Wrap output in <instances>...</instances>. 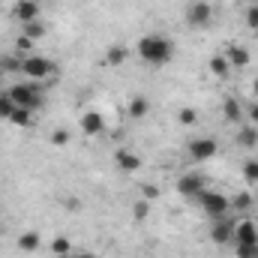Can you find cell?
Instances as JSON below:
<instances>
[{"label": "cell", "instance_id": "cell-30", "mask_svg": "<svg viewBox=\"0 0 258 258\" xmlns=\"http://www.w3.org/2000/svg\"><path fill=\"white\" fill-rule=\"evenodd\" d=\"M141 192H144V198H147V201H153V198H159V186L144 183V186H141Z\"/></svg>", "mask_w": 258, "mask_h": 258}, {"label": "cell", "instance_id": "cell-5", "mask_svg": "<svg viewBox=\"0 0 258 258\" xmlns=\"http://www.w3.org/2000/svg\"><path fill=\"white\" fill-rule=\"evenodd\" d=\"M186 150H189V156H192L195 162H207V159H213L219 153V141L210 138V135H201V138H192L189 141Z\"/></svg>", "mask_w": 258, "mask_h": 258}, {"label": "cell", "instance_id": "cell-21", "mask_svg": "<svg viewBox=\"0 0 258 258\" xmlns=\"http://www.w3.org/2000/svg\"><path fill=\"white\" fill-rule=\"evenodd\" d=\"M15 108H18V105L12 102V96H9V90H0V120H9Z\"/></svg>", "mask_w": 258, "mask_h": 258}, {"label": "cell", "instance_id": "cell-27", "mask_svg": "<svg viewBox=\"0 0 258 258\" xmlns=\"http://www.w3.org/2000/svg\"><path fill=\"white\" fill-rule=\"evenodd\" d=\"M243 21H246V27H249V30H255V33H258V3H255V6H246Z\"/></svg>", "mask_w": 258, "mask_h": 258}, {"label": "cell", "instance_id": "cell-22", "mask_svg": "<svg viewBox=\"0 0 258 258\" xmlns=\"http://www.w3.org/2000/svg\"><path fill=\"white\" fill-rule=\"evenodd\" d=\"M9 123H15V126H30V123H33V111H30V108H15L12 117H9Z\"/></svg>", "mask_w": 258, "mask_h": 258}, {"label": "cell", "instance_id": "cell-1", "mask_svg": "<svg viewBox=\"0 0 258 258\" xmlns=\"http://www.w3.org/2000/svg\"><path fill=\"white\" fill-rule=\"evenodd\" d=\"M174 42L168 39V36H162V33H144L141 39H138V45H135V54H138V60L147 66H165L174 60Z\"/></svg>", "mask_w": 258, "mask_h": 258}, {"label": "cell", "instance_id": "cell-23", "mask_svg": "<svg viewBox=\"0 0 258 258\" xmlns=\"http://www.w3.org/2000/svg\"><path fill=\"white\" fill-rule=\"evenodd\" d=\"M177 123H183V126H195V123H198V114H195V108H189V105L177 108Z\"/></svg>", "mask_w": 258, "mask_h": 258}, {"label": "cell", "instance_id": "cell-16", "mask_svg": "<svg viewBox=\"0 0 258 258\" xmlns=\"http://www.w3.org/2000/svg\"><path fill=\"white\" fill-rule=\"evenodd\" d=\"M150 114V99L147 96H132L129 99V117L132 120H141V117H147Z\"/></svg>", "mask_w": 258, "mask_h": 258}, {"label": "cell", "instance_id": "cell-38", "mask_svg": "<svg viewBox=\"0 0 258 258\" xmlns=\"http://www.w3.org/2000/svg\"><path fill=\"white\" fill-rule=\"evenodd\" d=\"M249 258H258V255H249Z\"/></svg>", "mask_w": 258, "mask_h": 258}, {"label": "cell", "instance_id": "cell-20", "mask_svg": "<svg viewBox=\"0 0 258 258\" xmlns=\"http://www.w3.org/2000/svg\"><path fill=\"white\" fill-rule=\"evenodd\" d=\"M126 57H129V51L123 48V45H114V48H108V51H105V63H108V66H120Z\"/></svg>", "mask_w": 258, "mask_h": 258}, {"label": "cell", "instance_id": "cell-36", "mask_svg": "<svg viewBox=\"0 0 258 258\" xmlns=\"http://www.w3.org/2000/svg\"><path fill=\"white\" fill-rule=\"evenodd\" d=\"M0 84H3V69H0Z\"/></svg>", "mask_w": 258, "mask_h": 258}, {"label": "cell", "instance_id": "cell-8", "mask_svg": "<svg viewBox=\"0 0 258 258\" xmlns=\"http://www.w3.org/2000/svg\"><path fill=\"white\" fill-rule=\"evenodd\" d=\"M204 189H207V183H204V177L198 171H189V174H183L177 180V192L183 195V198H198Z\"/></svg>", "mask_w": 258, "mask_h": 258}, {"label": "cell", "instance_id": "cell-28", "mask_svg": "<svg viewBox=\"0 0 258 258\" xmlns=\"http://www.w3.org/2000/svg\"><path fill=\"white\" fill-rule=\"evenodd\" d=\"M150 204H153V201H147V198L135 204V210H132V213H135V219H138V222H141V219H147V213H150Z\"/></svg>", "mask_w": 258, "mask_h": 258}, {"label": "cell", "instance_id": "cell-14", "mask_svg": "<svg viewBox=\"0 0 258 258\" xmlns=\"http://www.w3.org/2000/svg\"><path fill=\"white\" fill-rule=\"evenodd\" d=\"M225 57H228L231 69H243V66H249V48H243V45H228V48H225Z\"/></svg>", "mask_w": 258, "mask_h": 258}, {"label": "cell", "instance_id": "cell-34", "mask_svg": "<svg viewBox=\"0 0 258 258\" xmlns=\"http://www.w3.org/2000/svg\"><path fill=\"white\" fill-rule=\"evenodd\" d=\"M252 93H255V99H258V78L252 81Z\"/></svg>", "mask_w": 258, "mask_h": 258}, {"label": "cell", "instance_id": "cell-26", "mask_svg": "<svg viewBox=\"0 0 258 258\" xmlns=\"http://www.w3.org/2000/svg\"><path fill=\"white\" fill-rule=\"evenodd\" d=\"M243 177L249 183H258V159H246L243 162Z\"/></svg>", "mask_w": 258, "mask_h": 258}, {"label": "cell", "instance_id": "cell-32", "mask_svg": "<svg viewBox=\"0 0 258 258\" xmlns=\"http://www.w3.org/2000/svg\"><path fill=\"white\" fill-rule=\"evenodd\" d=\"M258 255V246H237V258H249Z\"/></svg>", "mask_w": 258, "mask_h": 258}, {"label": "cell", "instance_id": "cell-33", "mask_svg": "<svg viewBox=\"0 0 258 258\" xmlns=\"http://www.w3.org/2000/svg\"><path fill=\"white\" fill-rule=\"evenodd\" d=\"M30 45H33V39H27V36H21V39H18V48H21L24 54H33V51H30Z\"/></svg>", "mask_w": 258, "mask_h": 258}, {"label": "cell", "instance_id": "cell-24", "mask_svg": "<svg viewBox=\"0 0 258 258\" xmlns=\"http://www.w3.org/2000/svg\"><path fill=\"white\" fill-rule=\"evenodd\" d=\"M51 252H54V255H60V258L69 255V252H72V243H69V237H54V240H51Z\"/></svg>", "mask_w": 258, "mask_h": 258}, {"label": "cell", "instance_id": "cell-37", "mask_svg": "<svg viewBox=\"0 0 258 258\" xmlns=\"http://www.w3.org/2000/svg\"><path fill=\"white\" fill-rule=\"evenodd\" d=\"M255 3H258V0H249V6H255Z\"/></svg>", "mask_w": 258, "mask_h": 258}, {"label": "cell", "instance_id": "cell-15", "mask_svg": "<svg viewBox=\"0 0 258 258\" xmlns=\"http://www.w3.org/2000/svg\"><path fill=\"white\" fill-rule=\"evenodd\" d=\"M237 147H243V150H252V147H258V126H243L237 129Z\"/></svg>", "mask_w": 258, "mask_h": 258}, {"label": "cell", "instance_id": "cell-13", "mask_svg": "<svg viewBox=\"0 0 258 258\" xmlns=\"http://www.w3.org/2000/svg\"><path fill=\"white\" fill-rule=\"evenodd\" d=\"M222 117H225L228 123H240V120L246 117V108H243L234 96H225V99H222Z\"/></svg>", "mask_w": 258, "mask_h": 258}, {"label": "cell", "instance_id": "cell-11", "mask_svg": "<svg viewBox=\"0 0 258 258\" xmlns=\"http://www.w3.org/2000/svg\"><path fill=\"white\" fill-rule=\"evenodd\" d=\"M12 15H15L21 24L39 21V0H18V3L12 6Z\"/></svg>", "mask_w": 258, "mask_h": 258}, {"label": "cell", "instance_id": "cell-29", "mask_svg": "<svg viewBox=\"0 0 258 258\" xmlns=\"http://www.w3.org/2000/svg\"><path fill=\"white\" fill-rule=\"evenodd\" d=\"M51 144H60V147H63V144H69V132H66V129L51 132Z\"/></svg>", "mask_w": 258, "mask_h": 258}, {"label": "cell", "instance_id": "cell-31", "mask_svg": "<svg viewBox=\"0 0 258 258\" xmlns=\"http://www.w3.org/2000/svg\"><path fill=\"white\" fill-rule=\"evenodd\" d=\"M246 117H249L252 126H258V99L252 102V105H246Z\"/></svg>", "mask_w": 258, "mask_h": 258}, {"label": "cell", "instance_id": "cell-25", "mask_svg": "<svg viewBox=\"0 0 258 258\" xmlns=\"http://www.w3.org/2000/svg\"><path fill=\"white\" fill-rule=\"evenodd\" d=\"M231 207H234V210H249V207H252V195L249 192H237L234 198H231Z\"/></svg>", "mask_w": 258, "mask_h": 258}, {"label": "cell", "instance_id": "cell-12", "mask_svg": "<svg viewBox=\"0 0 258 258\" xmlns=\"http://www.w3.org/2000/svg\"><path fill=\"white\" fill-rule=\"evenodd\" d=\"M78 126H81V132L84 135H99V132H105V117L99 114V111H84L81 114V120H78Z\"/></svg>", "mask_w": 258, "mask_h": 258}, {"label": "cell", "instance_id": "cell-4", "mask_svg": "<svg viewBox=\"0 0 258 258\" xmlns=\"http://www.w3.org/2000/svg\"><path fill=\"white\" fill-rule=\"evenodd\" d=\"M198 204H201V210L210 216V219H219V216H228V210H231V198H225L222 192H216V189H204V192L195 198Z\"/></svg>", "mask_w": 258, "mask_h": 258}, {"label": "cell", "instance_id": "cell-2", "mask_svg": "<svg viewBox=\"0 0 258 258\" xmlns=\"http://www.w3.org/2000/svg\"><path fill=\"white\" fill-rule=\"evenodd\" d=\"M9 96L18 108H39L42 105V90H39V81H24V84H12L9 87Z\"/></svg>", "mask_w": 258, "mask_h": 258}, {"label": "cell", "instance_id": "cell-3", "mask_svg": "<svg viewBox=\"0 0 258 258\" xmlns=\"http://www.w3.org/2000/svg\"><path fill=\"white\" fill-rule=\"evenodd\" d=\"M21 75L27 81H45L48 75H54V63L48 57H39V54H24L21 57Z\"/></svg>", "mask_w": 258, "mask_h": 258}, {"label": "cell", "instance_id": "cell-7", "mask_svg": "<svg viewBox=\"0 0 258 258\" xmlns=\"http://www.w3.org/2000/svg\"><path fill=\"white\" fill-rule=\"evenodd\" d=\"M234 246H258V225L252 219L234 222Z\"/></svg>", "mask_w": 258, "mask_h": 258}, {"label": "cell", "instance_id": "cell-6", "mask_svg": "<svg viewBox=\"0 0 258 258\" xmlns=\"http://www.w3.org/2000/svg\"><path fill=\"white\" fill-rule=\"evenodd\" d=\"M213 21V6L207 0H192L186 6V24L189 27H207Z\"/></svg>", "mask_w": 258, "mask_h": 258}, {"label": "cell", "instance_id": "cell-19", "mask_svg": "<svg viewBox=\"0 0 258 258\" xmlns=\"http://www.w3.org/2000/svg\"><path fill=\"white\" fill-rule=\"evenodd\" d=\"M21 36H27V39H42L45 36V24L42 21H30V24H21Z\"/></svg>", "mask_w": 258, "mask_h": 258}, {"label": "cell", "instance_id": "cell-35", "mask_svg": "<svg viewBox=\"0 0 258 258\" xmlns=\"http://www.w3.org/2000/svg\"><path fill=\"white\" fill-rule=\"evenodd\" d=\"M75 258H96V255H90V252H81V255H75Z\"/></svg>", "mask_w": 258, "mask_h": 258}, {"label": "cell", "instance_id": "cell-18", "mask_svg": "<svg viewBox=\"0 0 258 258\" xmlns=\"http://www.w3.org/2000/svg\"><path fill=\"white\" fill-rule=\"evenodd\" d=\"M39 246H42V237H39L36 231H24V234L18 237V249H21V252H36Z\"/></svg>", "mask_w": 258, "mask_h": 258}, {"label": "cell", "instance_id": "cell-17", "mask_svg": "<svg viewBox=\"0 0 258 258\" xmlns=\"http://www.w3.org/2000/svg\"><path fill=\"white\" fill-rule=\"evenodd\" d=\"M207 66H210V75H216V78H228L231 75V63H228L225 54H213Z\"/></svg>", "mask_w": 258, "mask_h": 258}, {"label": "cell", "instance_id": "cell-10", "mask_svg": "<svg viewBox=\"0 0 258 258\" xmlns=\"http://www.w3.org/2000/svg\"><path fill=\"white\" fill-rule=\"evenodd\" d=\"M114 165H117L123 174H135V171L141 168V156H138L135 150H129V147H120V150L114 153Z\"/></svg>", "mask_w": 258, "mask_h": 258}, {"label": "cell", "instance_id": "cell-9", "mask_svg": "<svg viewBox=\"0 0 258 258\" xmlns=\"http://www.w3.org/2000/svg\"><path fill=\"white\" fill-rule=\"evenodd\" d=\"M210 240H213V243H219V246L231 243V240H234V222H231L228 216L213 219V225H210Z\"/></svg>", "mask_w": 258, "mask_h": 258}]
</instances>
